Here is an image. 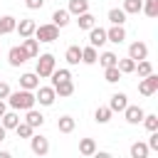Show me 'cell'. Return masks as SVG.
<instances>
[{
	"label": "cell",
	"instance_id": "44dd1931",
	"mask_svg": "<svg viewBox=\"0 0 158 158\" xmlns=\"http://www.w3.org/2000/svg\"><path fill=\"white\" fill-rule=\"evenodd\" d=\"M52 22L62 30V27H67L69 25V10H54L52 12Z\"/></svg>",
	"mask_w": 158,
	"mask_h": 158
},
{
	"label": "cell",
	"instance_id": "7402d4cb",
	"mask_svg": "<svg viewBox=\"0 0 158 158\" xmlns=\"http://www.w3.org/2000/svg\"><path fill=\"white\" fill-rule=\"evenodd\" d=\"M74 126H77V121H74L72 116H59V121H57L59 133H72V131H74Z\"/></svg>",
	"mask_w": 158,
	"mask_h": 158
},
{
	"label": "cell",
	"instance_id": "d590c367",
	"mask_svg": "<svg viewBox=\"0 0 158 158\" xmlns=\"http://www.w3.org/2000/svg\"><path fill=\"white\" fill-rule=\"evenodd\" d=\"M133 72H138V77H146V74L153 72V64H151L148 59H141V62H136V69H133Z\"/></svg>",
	"mask_w": 158,
	"mask_h": 158
},
{
	"label": "cell",
	"instance_id": "7c38bea8",
	"mask_svg": "<svg viewBox=\"0 0 158 158\" xmlns=\"http://www.w3.org/2000/svg\"><path fill=\"white\" fill-rule=\"evenodd\" d=\"M40 86V77L35 74V72H25L22 77H20V89H30V91H35Z\"/></svg>",
	"mask_w": 158,
	"mask_h": 158
},
{
	"label": "cell",
	"instance_id": "f35d334b",
	"mask_svg": "<svg viewBox=\"0 0 158 158\" xmlns=\"http://www.w3.org/2000/svg\"><path fill=\"white\" fill-rule=\"evenodd\" d=\"M148 148L151 151H158V128L151 131V138H148Z\"/></svg>",
	"mask_w": 158,
	"mask_h": 158
},
{
	"label": "cell",
	"instance_id": "6da1fadb",
	"mask_svg": "<svg viewBox=\"0 0 158 158\" xmlns=\"http://www.w3.org/2000/svg\"><path fill=\"white\" fill-rule=\"evenodd\" d=\"M7 104L15 111H27V109H32L37 104V99H35V94L30 89H20V91H10L7 94Z\"/></svg>",
	"mask_w": 158,
	"mask_h": 158
},
{
	"label": "cell",
	"instance_id": "836d02e7",
	"mask_svg": "<svg viewBox=\"0 0 158 158\" xmlns=\"http://www.w3.org/2000/svg\"><path fill=\"white\" fill-rule=\"evenodd\" d=\"M15 133H17V138H30V136L35 133V128H32L27 121H20V123L15 126Z\"/></svg>",
	"mask_w": 158,
	"mask_h": 158
},
{
	"label": "cell",
	"instance_id": "1f68e13d",
	"mask_svg": "<svg viewBox=\"0 0 158 158\" xmlns=\"http://www.w3.org/2000/svg\"><path fill=\"white\" fill-rule=\"evenodd\" d=\"M143 7V0H123V12L126 15H138Z\"/></svg>",
	"mask_w": 158,
	"mask_h": 158
},
{
	"label": "cell",
	"instance_id": "d6986e66",
	"mask_svg": "<svg viewBox=\"0 0 158 158\" xmlns=\"http://www.w3.org/2000/svg\"><path fill=\"white\" fill-rule=\"evenodd\" d=\"M79 20H77V25H79V30H91L94 25H96V17L86 10V12H81V15H77Z\"/></svg>",
	"mask_w": 158,
	"mask_h": 158
},
{
	"label": "cell",
	"instance_id": "8d00e7d4",
	"mask_svg": "<svg viewBox=\"0 0 158 158\" xmlns=\"http://www.w3.org/2000/svg\"><path fill=\"white\" fill-rule=\"evenodd\" d=\"M148 17H156L158 15V0H143V7H141Z\"/></svg>",
	"mask_w": 158,
	"mask_h": 158
},
{
	"label": "cell",
	"instance_id": "ab89813d",
	"mask_svg": "<svg viewBox=\"0 0 158 158\" xmlns=\"http://www.w3.org/2000/svg\"><path fill=\"white\" fill-rule=\"evenodd\" d=\"M25 5H27L30 10H40V7L44 5V0H25Z\"/></svg>",
	"mask_w": 158,
	"mask_h": 158
},
{
	"label": "cell",
	"instance_id": "9c48e42d",
	"mask_svg": "<svg viewBox=\"0 0 158 158\" xmlns=\"http://www.w3.org/2000/svg\"><path fill=\"white\" fill-rule=\"evenodd\" d=\"M35 27H37V25H35V20H30V17H22V20L17 22L15 32H17V35H20V40H22V37H32V35H35Z\"/></svg>",
	"mask_w": 158,
	"mask_h": 158
},
{
	"label": "cell",
	"instance_id": "e0dca14e",
	"mask_svg": "<svg viewBox=\"0 0 158 158\" xmlns=\"http://www.w3.org/2000/svg\"><path fill=\"white\" fill-rule=\"evenodd\" d=\"M0 123H2V126L10 131V128H15V126L20 123V114H17L15 109H12V111H5V114L0 116Z\"/></svg>",
	"mask_w": 158,
	"mask_h": 158
},
{
	"label": "cell",
	"instance_id": "603a6c76",
	"mask_svg": "<svg viewBox=\"0 0 158 158\" xmlns=\"http://www.w3.org/2000/svg\"><path fill=\"white\" fill-rule=\"evenodd\" d=\"M79 153L81 156H94L96 153V141L94 138H81L79 141Z\"/></svg>",
	"mask_w": 158,
	"mask_h": 158
},
{
	"label": "cell",
	"instance_id": "f1b7e54d",
	"mask_svg": "<svg viewBox=\"0 0 158 158\" xmlns=\"http://www.w3.org/2000/svg\"><path fill=\"white\" fill-rule=\"evenodd\" d=\"M111 116H114V111H111L109 106H99V109L94 111V118H96V123H109V121H111Z\"/></svg>",
	"mask_w": 158,
	"mask_h": 158
},
{
	"label": "cell",
	"instance_id": "f546056e",
	"mask_svg": "<svg viewBox=\"0 0 158 158\" xmlns=\"http://www.w3.org/2000/svg\"><path fill=\"white\" fill-rule=\"evenodd\" d=\"M116 67H118L121 74H131V72L136 69V62H133L131 57H123V59H116Z\"/></svg>",
	"mask_w": 158,
	"mask_h": 158
},
{
	"label": "cell",
	"instance_id": "8992f818",
	"mask_svg": "<svg viewBox=\"0 0 158 158\" xmlns=\"http://www.w3.org/2000/svg\"><path fill=\"white\" fill-rule=\"evenodd\" d=\"M128 57H131L133 62L148 59V44H146V42H131V44H128Z\"/></svg>",
	"mask_w": 158,
	"mask_h": 158
},
{
	"label": "cell",
	"instance_id": "ac0fdd59",
	"mask_svg": "<svg viewBox=\"0 0 158 158\" xmlns=\"http://www.w3.org/2000/svg\"><path fill=\"white\" fill-rule=\"evenodd\" d=\"M148 153H151L148 143H143V141L131 143V158H148Z\"/></svg>",
	"mask_w": 158,
	"mask_h": 158
},
{
	"label": "cell",
	"instance_id": "4fadbf2b",
	"mask_svg": "<svg viewBox=\"0 0 158 158\" xmlns=\"http://www.w3.org/2000/svg\"><path fill=\"white\" fill-rule=\"evenodd\" d=\"M126 106H128V96H126L123 91H116V94L111 96V101H109V109H111L114 114H116V111H123Z\"/></svg>",
	"mask_w": 158,
	"mask_h": 158
},
{
	"label": "cell",
	"instance_id": "7a4b0ae2",
	"mask_svg": "<svg viewBox=\"0 0 158 158\" xmlns=\"http://www.w3.org/2000/svg\"><path fill=\"white\" fill-rule=\"evenodd\" d=\"M52 72H54V54H49V52L37 54V69H35V74L40 79H49Z\"/></svg>",
	"mask_w": 158,
	"mask_h": 158
},
{
	"label": "cell",
	"instance_id": "ba28073f",
	"mask_svg": "<svg viewBox=\"0 0 158 158\" xmlns=\"http://www.w3.org/2000/svg\"><path fill=\"white\" fill-rule=\"evenodd\" d=\"M30 57H27V52L22 49V44L20 47H12L10 52H7V62H10V67H20V64H25Z\"/></svg>",
	"mask_w": 158,
	"mask_h": 158
},
{
	"label": "cell",
	"instance_id": "277c9868",
	"mask_svg": "<svg viewBox=\"0 0 158 158\" xmlns=\"http://www.w3.org/2000/svg\"><path fill=\"white\" fill-rule=\"evenodd\" d=\"M138 91L143 94V96H153L156 91H158V74H146L143 79H141V84H138Z\"/></svg>",
	"mask_w": 158,
	"mask_h": 158
},
{
	"label": "cell",
	"instance_id": "4dcf8cb0",
	"mask_svg": "<svg viewBox=\"0 0 158 158\" xmlns=\"http://www.w3.org/2000/svg\"><path fill=\"white\" fill-rule=\"evenodd\" d=\"M49 79H52V86H54V84H59V81L72 79V72H69V69H57V67H54V72L49 74Z\"/></svg>",
	"mask_w": 158,
	"mask_h": 158
},
{
	"label": "cell",
	"instance_id": "484cf974",
	"mask_svg": "<svg viewBox=\"0 0 158 158\" xmlns=\"http://www.w3.org/2000/svg\"><path fill=\"white\" fill-rule=\"evenodd\" d=\"M0 27H2V35H10V32H15L17 20H15L12 15H2V17H0Z\"/></svg>",
	"mask_w": 158,
	"mask_h": 158
},
{
	"label": "cell",
	"instance_id": "d4e9b609",
	"mask_svg": "<svg viewBox=\"0 0 158 158\" xmlns=\"http://www.w3.org/2000/svg\"><path fill=\"white\" fill-rule=\"evenodd\" d=\"M109 22H111V25H123V22H126L123 7H111V10H109Z\"/></svg>",
	"mask_w": 158,
	"mask_h": 158
},
{
	"label": "cell",
	"instance_id": "7bdbcfd3",
	"mask_svg": "<svg viewBox=\"0 0 158 158\" xmlns=\"http://www.w3.org/2000/svg\"><path fill=\"white\" fill-rule=\"evenodd\" d=\"M7 111V104H5V99H0V116Z\"/></svg>",
	"mask_w": 158,
	"mask_h": 158
},
{
	"label": "cell",
	"instance_id": "30bf717a",
	"mask_svg": "<svg viewBox=\"0 0 158 158\" xmlns=\"http://www.w3.org/2000/svg\"><path fill=\"white\" fill-rule=\"evenodd\" d=\"M123 40H126V30H123V25H111V30H106V42L121 44Z\"/></svg>",
	"mask_w": 158,
	"mask_h": 158
},
{
	"label": "cell",
	"instance_id": "d6a6232c",
	"mask_svg": "<svg viewBox=\"0 0 158 158\" xmlns=\"http://www.w3.org/2000/svg\"><path fill=\"white\" fill-rule=\"evenodd\" d=\"M116 59H118V57H116L114 52H101V54L96 57V62H99L104 69H106V67H114V64H116Z\"/></svg>",
	"mask_w": 158,
	"mask_h": 158
},
{
	"label": "cell",
	"instance_id": "4316f807",
	"mask_svg": "<svg viewBox=\"0 0 158 158\" xmlns=\"http://www.w3.org/2000/svg\"><path fill=\"white\" fill-rule=\"evenodd\" d=\"M64 59H67L69 64H79V62H81V47H77V44L67 47V54H64Z\"/></svg>",
	"mask_w": 158,
	"mask_h": 158
},
{
	"label": "cell",
	"instance_id": "ee69618b",
	"mask_svg": "<svg viewBox=\"0 0 158 158\" xmlns=\"http://www.w3.org/2000/svg\"><path fill=\"white\" fill-rule=\"evenodd\" d=\"M0 37H2V27H0Z\"/></svg>",
	"mask_w": 158,
	"mask_h": 158
},
{
	"label": "cell",
	"instance_id": "60d3db41",
	"mask_svg": "<svg viewBox=\"0 0 158 158\" xmlns=\"http://www.w3.org/2000/svg\"><path fill=\"white\" fill-rule=\"evenodd\" d=\"M7 94H10V84L0 81V99H7Z\"/></svg>",
	"mask_w": 158,
	"mask_h": 158
},
{
	"label": "cell",
	"instance_id": "83f0119b",
	"mask_svg": "<svg viewBox=\"0 0 158 158\" xmlns=\"http://www.w3.org/2000/svg\"><path fill=\"white\" fill-rule=\"evenodd\" d=\"M96 57H99V52H96V47H81V62L84 64H96Z\"/></svg>",
	"mask_w": 158,
	"mask_h": 158
},
{
	"label": "cell",
	"instance_id": "52a82bcc",
	"mask_svg": "<svg viewBox=\"0 0 158 158\" xmlns=\"http://www.w3.org/2000/svg\"><path fill=\"white\" fill-rule=\"evenodd\" d=\"M35 99L40 101V106H52V104H54V99H57V94H54V89H52V86H37Z\"/></svg>",
	"mask_w": 158,
	"mask_h": 158
},
{
	"label": "cell",
	"instance_id": "74e56055",
	"mask_svg": "<svg viewBox=\"0 0 158 158\" xmlns=\"http://www.w3.org/2000/svg\"><path fill=\"white\" fill-rule=\"evenodd\" d=\"M141 121H143V126H146L148 131H156V128H158V116H156V114H143Z\"/></svg>",
	"mask_w": 158,
	"mask_h": 158
},
{
	"label": "cell",
	"instance_id": "5bb4252c",
	"mask_svg": "<svg viewBox=\"0 0 158 158\" xmlns=\"http://www.w3.org/2000/svg\"><path fill=\"white\" fill-rule=\"evenodd\" d=\"M143 114H146V111H143L141 106H131V104H128V106L123 109V116H126V121H128V123H141Z\"/></svg>",
	"mask_w": 158,
	"mask_h": 158
},
{
	"label": "cell",
	"instance_id": "e575fe53",
	"mask_svg": "<svg viewBox=\"0 0 158 158\" xmlns=\"http://www.w3.org/2000/svg\"><path fill=\"white\" fill-rule=\"evenodd\" d=\"M104 79L109 81V84H116L118 79H121V72H118V67L114 64V67H106L104 69Z\"/></svg>",
	"mask_w": 158,
	"mask_h": 158
},
{
	"label": "cell",
	"instance_id": "5b68a950",
	"mask_svg": "<svg viewBox=\"0 0 158 158\" xmlns=\"http://www.w3.org/2000/svg\"><path fill=\"white\" fill-rule=\"evenodd\" d=\"M30 148H32V153L35 156H47L49 153V141L44 138V136H30Z\"/></svg>",
	"mask_w": 158,
	"mask_h": 158
},
{
	"label": "cell",
	"instance_id": "9a60e30c",
	"mask_svg": "<svg viewBox=\"0 0 158 158\" xmlns=\"http://www.w3.org/2000/svg\"><path fill=\"white\" fill-rule=\"evenodd\" d=\"M22 49L27 52L30 59H35V57L40 54V42H37L35 37H22Z\"/></svg>",
	"mask_w": 158,
	"mask_h": 158
},
{
	"label": "cell",
	"instance_id": "b9f144b4",
	"mask_svg": "<svg viewBox=\"0 0 158 158\" xmlns=\"http://www.w3.org/2000/svg\"><path fill=\"white\" fill-rule=\"evenodd\" d=\"M5 136H7V128L0 123V141H5Z\"/></svg>",
	"mask_w": 158,
	"mask_h": 158
},
{
	"label": "cell",
	"instance_id": "2e32d148",
	"mask_svg": "<svg viewBox=\"0 0 158 158\" xmlns=\"http://www.w3.org/2000/svg\"><path fill=\"white\" fill-rule=\"evenodd\" d=\"M52 89H54V94H57V96H62V99H64V96H72V94H74V81H72V79H67V81L54 84Z\"/></svg>",
	"mask_w": 158,
	"mask_h": 158
},
{
	"label": "cell",
	"instance_id": "3957f363",
	"mask_svg": "<svg viewBox=\"0 0 158 158\" xmlns=\"http://www.w3.org/2000/svg\"><path fill=\"white\" fill-rule=\"evenodd\" d=\"M37 42H54V40H59V27L54 25V22H49V25H40V27H35V35H32Z\"/></svg>",
	"mask_w": 158,
	"mask_h": 158
},
{
	"label": "cell",
	"instance_id": "ffe728a7",
	"mask_svg": "<svg viewBox=\"0 0 158 158\" xmlns=\"http://www.w3.org/2000/svg\"><path fill=\"white\" fill-rule=\"evenodd\" d=\"M25 121H27L32 128H40V126L44 123V116H42L40 111H35V106H32V109H27V116H25Z\"/></svg>",
	"mask_w": 158,
	"mask_h": 158
},
{
	"label": "cell",
	"instance_id": "cb8c5ba5",
	"mask_svg": "<svg viewBox=\"0 0 158 158\" xmlns=\"http://www.w3.org/2000/svg\"><path fill=\"white\" fill-rule=\"evenodd\" d=\"M69 15H81L89 10V0H69Z\"/></svg>",
	"mask_w": 158,
	"mask_h": 158
},
{
	"label": "cell",
	"instance_id": "8fae6325",
	"mask_svg": "<svg viewBox=\"0 0 158 158\" xmlns=\"http://www.w3.org/2000/svg\"><path fill=\"white\" fill-rule=\"evenodd\" d=\"M89 44H91V47H101V44H106V30L94 25V27L89 30Z\"/></svg>",
	"mask_w": 158,
	"mask_h": 158
}]
</instances>
